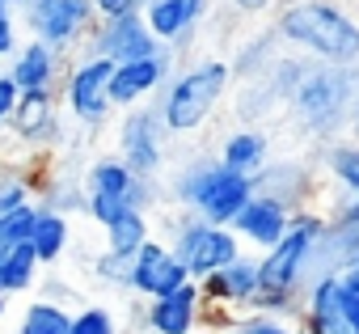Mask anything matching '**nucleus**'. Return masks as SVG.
<instances>
[{"label": "nucleus", "instance_id": "1", "mask_svg": "<svg viewBox=\"0 0 359 334\" xmlns=\"http://www.w3.org/2000/svg\"><path fill=\"white\" fill-rule=\"evenodd\" d=\"M271 26L287 51L359 68V9L351 0H283Z\"/></svg>", "mask_w": 359, "mask_h": 334}, {"label": "nucleus", "instance_id": "2", "mask_svg": "<svg viewBox=\"0 0 359 334\" xmlns=\"http://www.w3.org/2000/svg\"><path fill=\"white\" fill-rule=\"evenodd\" d=\"M165 182V199L173 208H191L199 212L203 220H216V225H233V216L254 199V174H241V170H229L220 156H187L182 165H173Z\"/></svg>", "mask_w": 359, "mask_h": 334}, {"label": "nucleus", "instance_id": "3", "mask_svg": "<svg viewBox=\"0 0 359 334\" xmlns=\"http://www.w3.org/2000/svg\"><path fill=\"white\" fill-rule=\"evenodd\" d=\"M355 85H359V68L351 64H317L309 60L296 93H292V114H296V127L309 135V140H334L346 119H351V98H355Z\"/></svg>", "mask_w": 359, "mask_h": 334}, {"label": "nucleus", "instance_id": "4", "mask_svg": "<svg viewBox=\"0 0 359 334\" xmlns=\"http://www.w3.org/2000/svg\"><path fill=\"white\" fill-rule=\"evenodd\" d=\"M229 85H233V68L224 60H212V55L195 60V64L177 68L169 76V85L156 93V110H161V119L173 135H191L203 123H212Z\"/></svg>", "mask_w": 359, "mask_h": 334}, {"label": "nucleus", "instance_id": "5", "mask_svg": "<svg viewBox=\"0 0 359 334\" xmlns=\"http://www.w3.org/2000/svg\"><path fill=\"white\" fill-rule=\"evenodd\" d=\"M161 241H169V250L177 254V262L187 267L191 279H208L212 271H220L224 262H233L245 246L241 237L233 233V225H216V220H203L199 212L191 208H173L165 212L161 220Z\"/></svg>", "mask_w": 359, "mask_h": 334}, {"label": "nucleus", "instance_id": "6", "mask_svg": "<svg viewBox=\"0 0 359 334\" xmlns=\"http://www.w3.org/2000/svg\"><path fill=\"white\" fill-rule=\"evenodd\" d=\"M85 195H89L85 216L97 220V225H106L123 208L156 212L165 203V182L148 178V174H135L118 152H110V156H93L85 165Z\"/></svg>", "mask_w": 359, "mask_h": 334}, {"label": "nucleus", "instance_id": "7", "mask_svg": "<svg viewBox=\"0 0 359 334\" xmlns=\"http://www.w3.org/2000/svg\"><path fill=\"white\" fill-rule=\"evenodd\" d=\"M325 212L317 208H296L287 233L258 254V279L271 292H304L309 288V262H313V246L321 237Z\"/></svg>", "mask_w": 359, "mask_h": 334}, {"label": "nucleus", "instance_id": "8", "mask_svg": "<svg viewBox=\"0 0 359 334\" xmlns=\"http://www.w3.org/2000/svg\"><path fill=\"white\" fill-rule=\"evenodd\" d=\"M110 72H114V64H110L106 55H85V51H76V60L64 68L55 93H60L64 114H68L76 127L97 131V127L110 123V114H114Z\"/></svg>", "mask_w": 359, "mask_h": 334}, {"label": "nucleus", "instance_id": "9", "mask_svg": "<svg viewBox=\"0 0 359 334\" xmlns=\"http://www.w3.org/2000/svg\"><path fill=\"white\" fill-rule=\"evenodd\" d=\"M169 140L173 131L165 127L156 102H140V106H127L118 127H114V152L131 165L135 174H148V178H165V165H169Z\"/></svg>", "mask_w": 359, "mask_h": 334}, {"label": "nucleus", "instance_id": "10", "mask_svg": "<svg viewBox=\"0 0 359 334\" xmlns=\"http://www.w3.org/2000/svg\"><path fill=\"white\" fill-rule=\"evenodd\" d=\"M18 22L30 39H43L55 51L76 55L89 30L97 26V9H93V0H34L30 9L18 13Z\"/></svg>", "mask_w": 359, "mask_h": 334}, {"label": "nucleus", "instance_id": "11", "mask_svg": "<svg viewBox=\"0 0 359 334\" xmlns=\"http://www.w3.org/2000/svg\"><path fill=\"white\" fill-rule=\"evenodd\" d=\"M203 283V296H208V309H212V326H229V317L237 313H250L262 279H258V254L254 250H241L233 262H224L220 271H212Z\"/></svg>", "mask_w": 359, "mask_h": 334}, {"label": "nucleus", "instance_id": "12", "mask_svg": "<svg viewBox=\"0 0 359 334\" xmlns=\"http://www.w3.org/2000/svg\"><path fill=\"white\" fill-rule=\"evenodd\" d=\"M165 43L152 34L144 9H127V13H110V18H97V26L89 30L85 39V55H106L110 64H123V60H140V55H152L161 51Z\"/></svg>", "mask_w": 359, "mask_h": 334}, {"label": "nucleus", "instance_id": "13", "mask_svg": "<svg viewBox=\"0 0 359 334\" xmlns=\"http://www.w3.org/2000/svg\"><path fill=\"white\" fill-rule=\"evenodd\" d=\"M64 123H68V114H64L55 89H22L13 114H9V131L34 152L64 144Z\"/></svg>", "mask_w": 359, "mask_h": 334}, {"label": "nucleus", "instance_id": "14", "mask_svg": "<svg viewBox=\"0 0 359 334\" xmlns=\"http://www.w3.org/2000/svg\"><path fill=\"white\" fill-rule=\"evenodd\" d=\"M177 72V51L161 47L152 55H140V60H123L114 64L110 72V98H114V110H127V106H140V102H152L169 76Z\"/></svg>", "mask_w": 359, "mask_h": 334}, {"label": "nucleus", "instance_id": "15", "mask_svg": "<svg viewBox=\"0 0 359 334\" xmlns=\"http://www.w3.org/2000/svg\"><path fill=\"white\" fill-rule=\"evenodd\" d=\"M135 313L144 317V326H152V330H161V334H191V330L208 326V317H212L199 279H187L182 288H173V292H165V296L144 300Z\"/></svg>", "mask_w": 359, "mask_h": 334}, {"label": "nucleus", "instance_id": "16", "mask_svg": "<svg viewBox=\"0 0 359 334\" xmlns=\"http://www.w3.org/2000/svg\"><path fill=\"white\" fill-rule=\"evenodd\" d=\"M191 275H187V267L177 262V254L169 250V241H161L156 233L131 254V275H127V292H135V296H144V300H152V296H165V292H173V288H182Z\"/></svg>", "mask_w": 359, "mask_h": 334}, {"label": "nucleus", "instance_id": "17", "mask_svg": "<svg viewBox=\"0 0 359 334\" xmlns=\"http://www.w3.org/2000/svg\"><path fill=\"white\" fill-rule=\"evenodd\" d=\"M359 250V199H334V208L325 212L321 237L313 246V262H309V283L325 271H338V262L346 254Z\"/></svg>", "mask_w": 359, "mask_h": 334}, {"label": "nucleus", "instance_id": "18", "mask_svg": "<svg viewBox=\"0 0 359 334\" xmlns=\"http://www.w3.org/2000/svg\"><path fill=\"white\" fill-rule=\"evenodd\" d=\"M212 13V0H144V18L169 51H187Z\"/></svg>", "mask_w": 359, "mask_h": 334}, {"label": "nucleus", "instance_id": "19", "mask_svg": "<svg viewBox=\"0 0 359 334\" xmlns=\"http://www.w3.org/2000/svg\"><path fill=\"white\" fill-rule=\"evenodd\" d=\"M292 212H296V208H287L283 199H275V195H266V191H254V199L233 216V233L241 237L245 250L262 254V250H271V246L287 233Z\"/></svg>", "mask_w": 359, "mask_h": 334}, {"label": "nucleus", "instance_id": "20", "mask_svg": "<svg viewBox=\"0 0 359 334\" xmlns=\"http://www.w3.org/2000/svg\"><path fill=\"white\" fill-rule=\"evenodd\" d=\"M64 68H68V55L55 51V47L43 43V39H30V34H26V39L18 43V51L5 60V72L13 76L18 89H60Z\"/></svg>", "mask_w": 359, "mask_h": 334}, {"label": "nucleus", "instance_id": "21", "mask_svg": "<svg viewBox=\"0 0 359 334\" xmlns=\"http://www.w3.org/2000/svg\"><path fill=\"white\" fill-rule=\"evenodd\" d=\"M321 170L330 178V191L338 199H359V140H325Z\"/></svg>", "mask_w": 359, "mask_h": 334}, {"label": "nucleus", "instance_id": "22", "mask_svg": "<svg viewBox=\"0 0 359 334\" xmlns=\"http://www.w3.org/2000/svg\"><path fill=\"white\" fill-rule=\"evenodd\" d=\"M39 279H43V262H39L30 241H18L9 250H0V296L5 300L39 288Z\"/></svg>", "mask_w": 359, "mask_h": 334}, {"label": "nucleus", "instance_id": "23", "mask_svg": "<svg viewBox=\"0 0 359 334\" xmlns=\"http://www.w3.org/2000/svg\"><path fill=\"white\" fill-rule=\"evenodd\" d=\"M152 233H156L152 212L123 208V212H114V216L102 225V246H106V250H114V254H135Z\"/></svg>", "mask_w": 359, "mask_h": 334}, {"label": "nucleus", "instance_id": "24", "mask_svg": "<svg viewBox=\"0 0 359 334\" xmlns=\"http://www.w3.org/2000/svg\"><path fill=\"white\" fill-rule=\"evenodd\" d=\"M220 161L229 170H241V174H258L262 165L271 161V140L258 131V127H237L224 135L220 144Z\"/></svg>", "mask_w": 359, "mask_h": 334}, {"label": "nucleus", "instance_id": "25", "mask_svg": "<svg viewBox=\"0 0 359 334\" xmlns=\"http://www.w3.org/2000/svg\"><path fill=\"white\" fill-rule=\"evenodd\" d=\"M30 246L39 254V262H60L64 250L72 246V216L64 212H51V208H39L34 212V225H30Z\"/></svg>", "mask_w": 359, "mask_h": 334}, {"label": "nucleus", "instance_id": "26", "mask_svg": "<svg viewBox=\"0 0 359 334\" xmlns=\"http://www.w3.org/2000/svg\"><path fill=\"white\" fill-rule=\"evenodd\" d=\"M68 330H72V305L55 296H34L18 317V334H68Z\"/></svg>", "mask_w": 359, "mask_h": 334}, {"label": "nucleus", "instance_id": "27", "mask_svg": "<svg viewBox=\"0 0 359 334\" xmlns=\"http://www.w3.org/2000/svg\"><path fill=\"white\" fill-rule=\"evenodd\" d=\"M39 191V208H51V212H64V216H85V203H89V195H85V174H60V178H51V182H39L34 187Z\"/></svg>", "mask_w": 359, "mask_h": 334}, {"label": "nucleus", "instance_id": "28", "mask_svg": "<svg viewBox=\"0 0 359 334\" xmlns=\"http://www.w3.org/2000/svg\"><path fill=\"white\" fill-rule=\"evenodd\" d=\"M279 47H283V43H279L275 26H271V30H262V34H254V39H245V43H241V51H237V60L229 64V68H233V81H237V76H241V81L258 76V72L279 55Z\"/></svg>", "mask_w": 359, "mask_h": 334}, {"label": "nucleus", "instance_id": "29", "mask_svg": "<svg viewBox=\"0 0 359 334\" xmlns=\"http://www.w3.org/2000/svg\"><path fill=\"white\" fill-rule=\"evenodd\" d=\"M68 334H118V317L110 305H76Z\"/></svg>", "mask_w": 359, "mask_h": 334}, {"label": "nucleus", "instance_id": "30", "mask_svg": "<svg viewBox=\"0 0 359 334\" xmlns=\"http://www.w3.org/2000/svg\"><path fill=\"white\" fill-rule=\"evenodd\" d=\"M296 326L283 321V317H271V313H237L229 317V326H220V334H292Z\"/></svg>", "mask_w": 359, "mask_h": 334}, {"label": "nucleus", "instance_id": "31", "mask_svg": "<svg viewBox=\"0 0 359 334\" xmlns=\"http://www.w3.org/2000/svg\"><path fill=\"white\" fill-rule=\"evenodd\" d=\"M39 203H22L13 212H0V250H9L18 241H30V225H34Z\"/></svg>", "mask_w": 359, "mask_h": 334}, {"label": "nucleus", "instance_id": "32", "mask_svg": "<svg viewBox=\"0 0 359 334\" xmlns=\"http://www.w3.org/2000/svg\"><path fill=\"white\" fill-rule=\"evenodd\" d=\"M93 275H97L102 283H110V288H127L131 254H114V250H106V246H102V254H97V262H93Z\"/></svg>", "mask_w": 359, "mask_h": 334}, {"label": "nucleus", "instance_id": "33", "mask_svg": "<svg viewBox=\"0 0 359 334\" xmlns=\"http://www.w3.org/2000/svg\"><path fill=\"white\" fill-rule=\"evenodd\" d=\"M22 203H34L30 174H0V212H13Z\"/></svg>", "mask_w": 359, "mask_h": 334}, {"label": "nucleus", "instance_id": "34", "mask_svg": "<svg viewBox=\"0 0 359 334\" xmlns=\"http://www.w3.org/2000/svg\"><path fill=\"white\" fill-rule=\"evenodd\" d=\"M18 43H22V22H18V9L0 0V60H9V55L18 51Z\"/></svg>", "mask_w": 359, "mask_h": 334}, {"label": "nucleus", "instance_id": "35", "mask_svg": "<svg viewBox=\"0 0 359 334\" xmlns=\"http://www.w3.org/2000/svg\"><path fill=\"white\" fill-rule=\"evenodd\" d=\"M18 93H22V89L13 85V76L0 68V131L9 127V114H13V106H18Z\"/></svg>", "mask_w": 359, "mask_h": 334}, {"label": "nucleus", "instance_id": "36", "mask_svg": "<svg viewBox=\"0 0 359 334\" xmlns=\"http://www.w3.org/2000/svg\"><path fill=\"white\" fill-rule=\"evenodd\" d=\"M334 275H338V283H342L346 292H359V250H355V254H346V258L338 262V271H334Z\"/></svg>", "mask_w": 359, "mask_h": 334}, {"label": "nucleus", "instance_id": "37", "mask_svg": "<svg viewBox=\"0 0 359 334\" xmlns=\"http://www.w3.org/2000/svg\"><path fill=\"white\" fill-rule=\"evenodd\" d=\"M229 5L237 13H245V18H266V13H275L283 5V0H229Z\"/></svg>", "mask_w": 359, "mask_h": 334}, {"label": "nucleus", "instance_id": "38", "mask_svg": "<svg viewBox=\"0 0 359 334\" xmlns=\"http://www.w3.org/2000/svg\"><path fill=\"white\" fill-rule=\"evenodd\" d=\"M97 18H110V13H127V9H144V0H93Z\"/></svg>", "mask_w": 359, "mask_h": 334}, {"label": "nucleus", "instance_id": "39", "mask_svg": "<svg viewBox=\"0 0 359 334\" xmlns=\"http://www.w3.org/2000/svg\"><path fill=\"white\" fill-rule=\"evenodd\" d=\"M342 321H346L351 334H359V292H346V300H342Z\"/></svg>", "mask_w": 359, "mask_h": 334}, {"label": "nucleus", "instance_id": "40", "mask_svg": "<svg viewBox=\"0 0 359 334\" xmlns=\"http://www.w3.org/2000/svg\"><path fill=\"white\" fill-rule=\"evenodd\" d=\"M346 127H351V135L359 140V85H355V98H351V119H346Z\"/></svg>", "mask_w": 359, "mask_h": 334}, {"label": "nucleus", "instance_id": "41", "mask_svg": "<svg viewBox=\"0 0 359 334\" xmlns=\"http://www.w3.org/2000/svg\"><path fill=\"white\" fill-rule=\"evenodd\" d=\"M191 334H220V326H212V321H208V326H199V330H191Z\"/></svg>", "mask_w": 359, "mask_h": 334}, {"label": "nucleus", "instance_id": "42", "mask_svg": "<svg viewBox=\"0 0 359 334\" xmlns=\"http://www.w3.org/2000/svg\"><path fill=\"white\" fill-rule=\"evenodd\" d=\"M9 5H13V9L22 13V9H30V5H34V0H9Z\"/></svg>", "mask_w": 359, "mask_h": 334}, {"label": "nucleus", "instance_id": "43", "mask_svg": "<svg viewBox=\"0 0 359 334\" xmlns=\"http://www.w3.org/2000/svg\"><path fill=\"white\" fill-rule=\"evenodd\" d=\"M292 334H317V330H309L304 321H296V330H292Z\"/></svg>", "mask_w": 359, "mask_h": 334}, {"label": "nucleus", "instance_id": "44", "mask_svg": "<svg viewBox=\"0 0 359 334\" xmlns=\"http://www.w3.org/2000/svg\"><path fill=\"white\" fill-rule=\"evenodd\" d=\"M144 334H161V330H152V326H144Z\"/></svg>", "mask_w": 359, "mask_h": 334}, {"label": "nucleus", "instance_id": "45", "mask_svg": "<svg viewBox=\"0 0 359 334\" xmlns=\"http://www.w3.org/2000/svg\"><path fill=\"white\" fill-rule=\"evenodd\" d=\"M0 317H5V296H0Z\"/></svg>", "mask_w": 359, "mask_h": 334}, {"label": "nucleus", "instance_id": "46", "mask_svg": "<svg viewBox=\"0 0 359 334\" xmlns=\"http://www.w3.org/2000/svg\"><path fill=\"white\" fill-rule=\"evenodd\" d=\"M355 9H359V0H355Z\"/></svg>", "mask_w": 359, "mask_h": 334}]
</instances>
